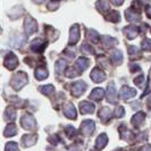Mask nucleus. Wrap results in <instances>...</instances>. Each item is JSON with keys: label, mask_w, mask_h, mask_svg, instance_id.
<instances>
[{"label": "nucleus", "mask_w": 151, "mask_h": 151, "mask_svg": "<svg viewBox=\"0 0 151 151\" xmlns=\"http://www.w3.org/2000/svg\"><path fill=\"white\" fill-rule=\"evenodd\" d=\"M26 82H27V76L25 75L24 73L21 72V73H18V74L14 77V80H13L12 84H13V86H14L15 89H19V88L23 86Z\"/></svg>", "instance_id": "1"}, {"label": "nucleus", "mask_w": 151, "mask_h": 151, "mask_svg": "<svg viewBox=\"0 0 151 151\" xmlns=\"http://www.w3.org/2000/svg\"><path fill=\"white\" fill-rule=\"evenodd\" d=\"M25 29H26V32L27 34H33L35 31L38 30V25H37V22L32 18V17H27L25 19Z\"/></svg>", "instance_id": "2"}, {"label": "nucleus", "mask_w": 151, "mask_h": 151, "mask_svg": "<svg viewBox=\"0 0 151 151\" xmlns=\"http://www.w3.org/2000/svg\"><path fill=\"white\" fill-rule=\"evenodd\" d=\"M22 124L25 129H33L35 127V121L30 115H25L22 118Z\"/></svg>", "instance_id": "3"}, {"label": "nucleus", "mask_w": 151, "mask_h": 151, "mask_svg": "<svg viewBox=\"0 0 151 151\" xmlns=\"http://www.w3.org/2000/svg\"><path fill=\"white\" fill-rule=\"evenodd\" d=\"M84 90H85V84H84L83 82H81V81H78V82H76V83L73 85L72 92H73L74 96L78 97V96H81V94L83 93Z\"/></svg>", "instance_id": "4"}, {"label": "nucleus", "mask_w": 151, "mask_h": 151, "mask_svg": "<svg viewBox=\"0 0 151 151\" xmlns=\"http://www.w3.org/2000/svg\"><path fill=\"white\" fill-rule=\"evenodd\" d=\"M81 129L83 131V133H85V134H91L93 132V129H94V123L91 121L84 122L83 124H82V126H81Z\"/></svg>", "instance_id": "5"}, {"label": "nucleus", "mask_w": 151, "mask_h": 151, "mask_svg": "<svg viewBox=\"0 0 151 151\" xmlns=\"http://www.w3.org/2000/svg\"><path fill=\"white\" fill-rule=\"evenodd\" d=\"M78 39H80L78 25H74L72 27V30H70V43H76Z\"/></svg>", "instance_id": "6"}, {"label": "nucleus", "mask_w": 151, "mask_h": 151, "mask_svg": "<svg viewBox=\"0 0 151 151\" xmlns=\"http://www.w3.org/2000/svg\"><path fill=\"white\" fill-rule=\"evenodd\" d=\"M91 77L94 82H101L105 80V74L104 72H101L100 69H94L92 73H91Z\"/></svg>", "instance_id": "7"}, {"label": "nucleus", "mask_w": 151, "mask_h": 151, "mask_svg": "<svg viewBox=\"0 0 151 151\" xmlns=\"http://www.w3.org/2000/svg\"><path fill=\"white\" fill-rule=\"evenodd\" d=\"M135 94H136V91L133 90V89H131V88H123L121 90V96L124 99L132 98V97H134Z\"/></svg>", "instance_id": "8"}, {"label": "nucleus", "mask_w": 151, "mask_h": 151, "mask_svg": "<svg viewBox=\"0 0 151 151\" xmlns=\"http://www.w3.org/2000/svg\"><path fill=\"white\" fill-rule=\"evenodd\" d=\"M80 108H81L82 114H90L94 110V106H93L92 104H90V102H88V101L82 102L81 106H80Z\"/></svg>", "instance_id": "9"}, {"label": "nucleus", "mask_w": 151, "mask_h": 151, "mask_svg": "<svg viewBox=\"0 0 151 151\" xmlns=\"http://www.w3.org/2000/svg\"><path fill=\"white\" fill-rule=\"evenodd\" d=\"M102 97H104V90H102V89H100V88L94 89V90L91 92V94H90V98L94 99V100H100Z\"/></svg>", "instance_id": "10"}, {"label": "nucleus", "mask_w": 151, "mask_h": 151, "mask_svg": "<svg viewBox=\"0 0 151 151\" xmlns=\"http://www.w3.org/2000/svg\"><path fill=\"white\" fill-rule=\"evenodd\" d=\"M107 144V135L106 134H101L97 140V147L99 149H102Z\"/></svg>", "instance_id": "11"}, {"label": "nucleus", "mask_w": 151, "mask_h": 151, "mask_svg": "<svg viewBox=\"0 0 151 151\" xmlns=\"http://www.w3.org/2000/svg\"><path fill=\"white\" fill-rule=\"evenodd\" d=\"M125 32H126V35H127L129 39L135 38L136 34H137V30H136L135 26H129L127 29H125Z\"/></svg>", "instance_id": "12"}, {"label": "nucleus", "mask_w": 151, "mask_h": 151, "mask_svg": "<svg viewBox=\"0 0 151 151\" xmlns=\"http://www.w3.org/2000/svg\"><path fill=\"white\" fill-rule=\"evenodd\" d=\"M45 48V43H43V41L42 40H34L33 41V45H32V49H34V50H38V51H41L42 49Z\"/></svg>", "instance_id": "13"}, {"label": "nucleus", "mask_w": 151, "mask_h": 151, "mask_svg": "<svg viewBox=\"0 0 151 151\" xmlns=\"http://www.w3.org/2000/svg\"><path fill=\"white\" fill-rule=\"evenodd\" d=\"M126 18L129 22H135L136 19H140V16L129 9V10H126Z\"/></svg>", "instance_id": "14"}, {"label": "nucleus", "mask_w": 151, "mask_h": 151, "mask_svg": "<svg viewBox=\"0 0 151 151\" xmlns=\"http://www.w3.org/2000/svg\"><path fill=\"white\" fill-rule=\"evenodd\" d=\"M65 114H66V116L69 117V118H75L76 117L75 109H74V107L72 106V105H68V106L65 108Z\"/></svg>", "instance_id": "15"}, {"label": "nucleus", "mask_w": 151, "mask_h": 151, "mask_svg": "<svg viewBox=\"0 0 151 151\" xmlns=\"http://www.w3.org/2000/svg\"><path fill=\"white\" fill-rule=\"evenodd\" d=\"M35 140H37V136L35 135H25L23 137L24 145H32L35 142Z\"/></svg>", "instance_id": "16"}, {"label": "nucleus", "mask_w": 151, "mask_h": 151, "mask_svg": "<svg viewBox=\"0 0 151 151\" xmlns=\"http://www.w3.org/2000/svg\"><path fill=\"white\" fill-rule=\"evenodd\" d=\"M5 65L7 66L8 68H15L17 66V59L14 55H12V59L8 58V60L5 61Z\"/></svg>", "instance_id": "17"}, {"label": "nucleus", "mask_w": 151, "mask_h": 151, "mask_svg": "<svg viewBox=\"0 0 151 151\" xmlns=\"http://www.w3.org/2000/svg\"><path fill=\"white\" fill-rule=\"evenodd\" d=\"M47 75H48V72L43 68H39L35 70V76L38 77V80H43L47 77Z\"/></svg>", "instance_id": "18"}, {"label": "nucleus", "mask_w": 151, "mask_h": 151, "mask_svg": "<svg viewBox=\"0 0 151 151\" xmlns=\"http://www.w3.org/2000/svg\"><path fill=\"white\" fill-rule=\"evenodd\" d=\"M76 65L80 67V69L84 70L85 68L88 67V65H89V61H88V59H85V58H80V59L77 60V63H76Z\"/></svg>", "instance_id": "19"}, {"label": "nucleus", "mask_w": 151, "mask_h": 151, "mask_svg": "<svg viewBox=\"0 0 151 151\" xmlns=\"http://www.w3.org/2000/svg\"><path fill=\"white\" fill-rule=\"evenodd\" d=\"M143 119H144V114L140 113V114H137V115H135V116L133 117L132 122H133L135 125H141V123L143 122Z\"/></svg>", "instance_id": "20"}, {"label": "nucleus", "mask_w": 151, "mask_h": 151, "mask_svg": "<svg viewBox=\"0 0 151 151\" xmlns=\"http://www.w3.org/2000/svg\"><path fill=\"white\" fill-rule=\"evenodd\" d=\"M98 8L100 10H108L109 9V2L107 0H100L98 4Z\"/></svg>", "instance_id": "21"}, {"label": "nucleus", "mask_w": 151, "mask_h": 151, "mask_svg": "<svg viewBox=\"0 0 151 151\" xmlns=\"http://www.w3.org/2000/svg\"><path fill=\"white\" fill-rule=\"evenodd\" d=\"M110 116V110L108 108H102L100 111H99V117H101L102 119H105L107 117Z\"/></svg>", "instance_id": "22"}, {"label": "nucleus", "mask_w": 151, "mask_h": 151, "mask_svg": "<svg viewBox=\"0 0 151 151\" xmlns=\"http://www.w3.org/2000/svg\"><path fill=\"white\" fill-rule=\"evenodd\" d=\"M15 133H16V126L13 125V124H10L7 127V129H6L5 135H15Z\"/></svg>", "instance_id": "23"}, {"label": "nucleus", "mask_w": 151, "mask_h": 151, "mask_svg": "<svg viewBox=\"0 0 151 151\" xmlns=\"http://www.w3.org/2000/svg\"><path fill=\"white\" fill-rule=\"evenodd\" d=\"M108 19H110L111 22H117V21H119V14L117 12H113L110 15L108 16Z\"/></svg>", "instance_id": "24"}, {"label": "nucleus", "mask_w": 151, "mask_h": 151, "mask_svg": "<svg viewBox=\"0 0 151 151\" xmlns=\"http://www.w3.org/2000/svg\"><path fill=\"white\" fill-rule=\"evenodd\" d=\"M81 50L85 53H92V51H93L92 48H91V45H88V43H85V45H82V47H81Z\"/></svg>", "instance_id": "25"}, {"label": "nucleus", "mask_w": 151, "mask_h": 151, "mask_svg": "<svg viewBox=\"0 0 151 151\" xmlns=\"http://www.w3.org/2000/svg\"><path fill=\"white\" fill-rule=\"evenodd\" d=\"M6 149H7V151H17L18 150V147L14 142H10L9 144H7V148Z\"/></svg>", "instance_id": "26"}, {"label": "nucleus", "mask_w": 151, "mask_h": 151, "mask_svg": "<svg viewBox=\"0 0 151 151\" xmlns=\"http://www.w3.org/2000/svg\"><path fill=\"white\" fill-rule=\"evenodd\" d=\"M41 91H42L43 93H45V94H49V93L53 92V88L51 86V85H48V86H42V88H41Z\"/></svg>", "instance_id": "27"}, {"label": "nucleus", "mask_w": 151, "mask_h": 151, "mask_svg": "<svg viewBox=\"0 0 151 151\" xmlns=\"http://www.w3.org/2000/svg\"><path fill=\"white\" fill-rule=\"evenodd\" d=\"M143 49L151 51V40H145L143 42Z\"/></svg>", "instance_id": "28"}, {"label": "nucleus", "mask_w": 151, "mask_h": 151, "mask_svg": "<svg viewBox=\"0 0 151 151\" xmlns=\"http://www.w3.org/2000/svg\"><path fill=\"white\" fill-rule=\"evenodd\" d=\"M116 114H117V116H119V117H122V116L124 115V109H123V107H119V108L117 109V111H116Z\"/></svg>", "instance_id": "29"}, {"label": "nucleus", "mask_w": 151, "mask_h": 151, "mask_svg": "<svg viewBox=\"0 0 151 151\" xmlns=\"http://www.w3.org/2000/svg\"><path fill=\"white\" fill-rule=\"evenodd\" d=\"M124 0H111V2H114L115 5H122Z\"/></svg>", "instance_id": "30"}, {"label": "nucleus", "mask_w": 151, "mask_h": 151, "mask_svg": "<svg viewBox=\"0 0 151 151\" xmlns=\"http://www.w3.org/2000/svg\"><path fill=\"white\" fill-rule=\"evenodd\" d=\"M33 1H35V2H38V4H41V2H43L45 0H33Z\"/></svg>", "instance_id": "31"}]
</instances>
